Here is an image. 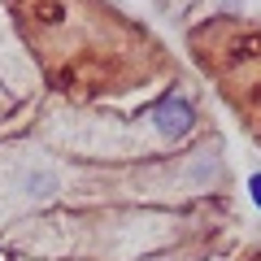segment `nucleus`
Returning <instances> with one entry per match:
<instances>
[{"label": "nucleus", "mask_w": 261, "mask_h": 261, "mask_svg": "<svg viewBox=\"0 0 261 261\" xmlns=\"http://www.w3.org/2000/svg\"><path fill=\"white\" fill-rule=\"evenodd\" d=\"M152 122H157V130L166 135V140H183L187 130L196 126V109H192V100H187V96L170 92V96H161V100H157Z\"/></svg>", "instance_id": "1"}, {"label": "nucleus", "mask_w": 261, "mask_h": 261, "mask_svg": "<svg viewBox=\"0 0 261 261\" xmlns=\"http://www.w3.org/2000/svg\"><path fill=\"white\" fill-rule=\"evenodd\" d=\"M248 192H252V205L261 209V174H252V178H248Z\"/></svg>", "instance_id": "2"}]
</instances>
